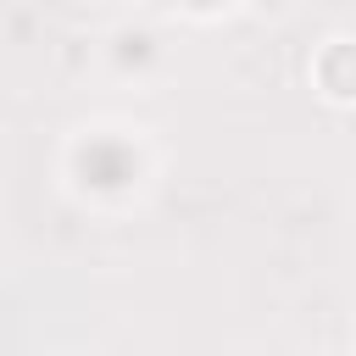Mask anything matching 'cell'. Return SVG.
Here are the masks:
<instances>
[{"mask_svg": "<svg viewBox=\"0 0 356 356\" xmlns=\"http://www.w3.org/2000/svg\"><path fill=\"white\" fill-rule=\"evenodd\" d=\"M195 6H217V0H195Z\"/></svg>", "mask_w": 356, "mask_h": 356, "instance_id": "obj_4", "label": "cell"}, {"mask_svg": "<svg viewBox=\"0 0 356 356\" xmlns=\"http://www.w3.org/2000/svg\"><path fill=\"white\" fill-rule=\"evenodd\" d=\"M78 172H83V184H95V189H122V184L139 172V161H134V150H128L122 139H89V145L78 150Z\"/></svg>", "mask_w": 356, "mask_h": 356, "instance_id": "obj_1", "label": "cell"}, {"mask_svg": "<svg viewBox=\"0 0 356 356\" xmlns=\"http://www.w3.org/2000/svg\"><path fill=\"white\" fill-rule=\"evenodd\" d=\"M267 6H278V0H267Z\"/></svg>", "mask_w": 356, "mask_h": 356, "instance_id": "obj_5", "label": "cell"}, {"mask_svg": "<svg viewBox=\"0 0 356 356\" xmlns=\"http://www.w3.org/2000/svg\"><path fill=\"white\" fill-rule=\"evenodd\" d=\"M317 78L328 95H356V44H328L317 61Z\"/></svg>", "mask_w": 356, "mask_h": 356, "instance_id": "obj_2", "label": "cell"}, {"mask_svg": "<svg viewBox=\"0 0 356 356\" xmlns=\"http://www.w3.org/2000/svg\"><path fill=\"white\" fill-rule=\"evenodd\" d=\"M122 61H150V39L145 33H122V50H117Z\"/></svg>", "mask_w": 356, "mask_h": 356, "instance_id": "obj_3", "label": "cell"}]
</instances>
